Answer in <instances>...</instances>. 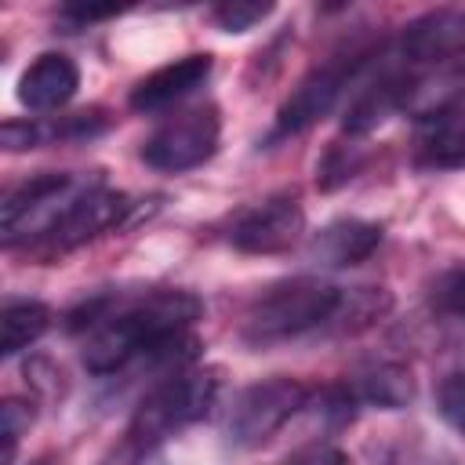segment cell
Returning <instances> with one entry per match:
<instances>
[{
	"label": "cell",
	"instance_id": "cell-2",
	"mask_svg": "<svg viewBox=\"0 0 465 465\" xmlns=\"http://www.w3.org/2000/svg\"><path fill=\"white\" fill-rule=\"evenodd\" d=\"M341 309V291L316 276H294L258 294L243 316V341L272 345L323 327Z\"/></svg>",
	"mask_w": 465,
	"mask_h": 465
},
{
	"label": "cell",
	"instance_id": "cell-8",
	"mask_svg": "<svg viewBox=\"0 0 465 465\" xmlns=\"http://www.w3.org/2000/svg\"><path fill=\"white\" fill-rule=\"evenodd\" d=\"M305 232V211L298 196L280 193L262 203H254L229 232L232 247L243 254H280L291 251Z\"/></svg>",
	"mask_w": 465,
	"mask_h": 465
},
{
	"label": "cell",
	"instance_id": "cell-13",
	"mask_svg": "<svg viewBox=\"0 0 465 465\" xmlns=\"http://www.w3.org/2000/svg\"><path fill=\"white\" fill-rule=\"evenodd\" d=\"M414 163L425 171H461L465 167V105L432 113L418 124Z\"/></svg>",
	"mask_w": 465,
	"mask_h": 465
},
{
	"label": "cell",
	"instance_id": "cell-10",
	"mask_svg": "<svg viewBox=\"0 0 465 465\" xmlns=\"http://www.w3.org/2000/svg\"><path fill=\"white\" fill-rule=\"evenodd\" d=\"M400 51L411 65H443L465 54V11L436 7L403 25Z\"/></svg>",
	"mask_w": 465,
	"mask_h": 465
},
{
	"label": "cell",
	"instance_id": "cell-4",
	"mask_svg": "<svg viewBox=\"0 0 465 465\" xmlns=\"http://www.w3.org/2000/svg\"><path fill=\"white\" fill-rule=\"evenodd\" d=\"M305 400H309V389L298 378L276 374V378L247 385L236 396L229 421H225L229 443L232 447H262L305 407Z\"/></svg>",
	"mask_w": 465,
	"mask_h": 465
},
{
	"label": "cell",
	"instance_id": "cell-3",
	"mask_svg": "<svg viewBox=\"0 0 465 465\" xmlns=\"http://www.w3.org/2000/svg\"><path fill=\"white\" fill-rule=\"evenodd\" d=\"M218 396V374L214 371H178L163 385H156L134 411L127 432H124V454L127 461L149 454L156 443H163L171 432L200 421Z\"/></svg>",
	"mask_w": 465,
	"mask_h": 465
},
{
	"label": "cell",
	"instance_id": "cell-21",
	"mask_svg": "<svg viewBox=\"0 0 465 465\" xmlns=\"http://www.w3.org/2000/svg\"><path fill=\"white\" fill-rule=\"evenodd\" d=\"M436 305L450 316H461L465 320V265H454L450 272H443L436 280V291H432Z\"/></svg>",
	"mask_w": 465,
	"mask_h": 465
},
{
	"label": "cell",
	"instance_id": "cell-15",
	"mask_svg": "<svg viewBox=\"0 0 465 465\" xmlns=\"http://www.w3.org/2000/svg\"><path fill=\"white\" fill-rule=\"evenodd\" d=\"M414 80H418V76H411V73H385V76H378L374 84L360 87V94H356L352 105L345 109L341 127H345L349 134H367V131H374L381 120H389L396 109L407 105V98H411V91H414Z\"/></svg>",
	"mask_w": 465,
	"mask_h": 465
},
{
	"label": "cell",
	"instance_id": "cell-6",
	"mask_svg": "<svg viewBox=\"0 0 465 465\" xmlns=\"http://www.w3.org/2000/svg\"><path fill=\"white\" fill-rule=\"evenodd\" d=\"M363 62H367L363 51H349V54H334L331 62L316 65V69L287 94V102L280 105V113H276V138H283V134H302V131H309L316 120H323V116L334 109V102L345 94V87L352 84V76L363 69Z\"/></svg>",
	"mask_w": 465,
	"mask_h": 465
},
{
	"label": "cell",
	"instance_id": "cell-16",
	"mask_svg": "<svg viewBox=\"0 0 465 465\" xmlns=\"http://www.w3.org/2000/svg\"><path fill=\"white\" fill-rule=\"evenodd\" d=\"M454 105H465V58L450 62L443 73L436 76H425V80H414V91L407 98V113L425 120L432 113H443V109H454Z\"/></svg>",
	"mask_w": 465,
	"mask_h": 465
},
{
	"label": "cell",
	"instance_id": "cell-9",
	"mask_svg": "<svg viewBox=\"0 0 465 465\" xmlns=\"http://www.w3.org/2000/svg\"><path fill=\"white\" fill-rule=\"evenodd\" d=\"M127 211V196L124 193H113V189H87L80 200H73L62 218L44 232V251L47 254H65V251H76L84 247L87 240L109 232L120 214Z\"/></svg>",
	"mask_w": 465,
	"mask_h": 465
},
{
	"label": "cell",
	"instance_id": "cell-5",
	"mask_svg": "<svg viewBox=\"0 0 465 465\" xmlns=\"http://www.w3.org/2000/svg\"><path fill=\"white\" fill-rule=\"evenodd\" d=\"M218 134H222L218 109L214 105H196V109L167 120L163 127H156L142 145V160L156 171L182 174V171H193V167H200L203 160L214 156Z\"/></svg>",
	"mask_w": 465,
	"mask_h": 465
},
{
	"label": "cell",
	"instance_id": "cell-12",
	"mask_svg": "<svg viewBox=\"0 0 465 465\" xmlns=\"http://www.w3.org/2000/svg\"><path fill=\"white\" fill-rule=\"evenodd\" d=\"M80 87V69L69 54L47 51L40 54L18 80V102L33 113H51L62 109Z\"/></svg>",
	"mask_w": 465,
	"mask_h": 465
},
{
	"label": "cell",
	"instance_id": "cell-20",
	"mask_svg": "<svg viewBox=\"0 0 465 465\" xmlns=\"http://www.w3.org/2000/svg\"><path fill=\"white\" fill-rule=\"evenodd\" d=\"M440 414H443V421L458 432V436H465V371H454V374H447L443 381H440Z\"/></svg>",
	"mask_w": 465,
	"mask_h": 465
},
{
	"label": "cell",
	"instance_id": "cell-11",
	"mask_svg": "<svg viewBox=\"0 0 465 465\" xmlns=\"http://www.w3.org/2000/svg\"><path fill=\"white\" fill-rule=\"evenodd\" d=\"M207 76H211V54L174 58L131 87V109L134 113H160V109L182 102L185 94H193Z\"/></svg>",
	"mask_w": 465,
	"mask_h": 465
},
{
	"label": "cell",
	"instance_id": "cell-1",
	"mask_svg": "<svg viewBox=\"0 0 465 465\" xmlns=\"http://www.w3.org/2000/svg\"><path fill=\"white\" fill-rule=\"evenodd\" d=\"M203 312V302L189 291H156L120 312H109L84 345V367L91 374H116L149 349L185 334Z\"/></svg>",
	"mask_w": 465,
	"mask_h": 465
},
{
	"label": "cell",
	"instance_id": "cell-23",
	"mask_svg": "<svg viewBox=\"0 0 465 465\" xmlns=\"http://www.w3.org/2000/svg\"><path fill=\"white\" fill-rule=\"evenodd\" d=\"M4 465H11L15 461V447H18V436H22V429L29 425V414L22 411V403H15V400H7L4 403Z\"/></svg>",
	"mask_w": 465,
	"mask_h": 465
},
{
	"label": "cell",
	"instance_id": "cell-7",
	"mask_svg": "<svg viewBox=\"0 0 465 465\" xmlns=\"http://www.w3.org/2000/svg\"><path fill=\"white\" fill-rule=\"evenodd\" d=\"M87 189H76V178L73 174H62V171H47V174H36L29 178L25 185H18L4 207H0V225H4V240L7 243H18L29 229H36L40 236L62 218V211H54L58 200H76L84 196Z\"/></svg>",
	"mask_w": 465,
	"mask_h": 465
},
{
	"label": "cell",
	"instance_id": "cell-24",
	"mask_svg": "<svg viewBox=\"0 0 465 465\" xmlns=\"http://www.w3.org/2000/svg\"><path fill=\"white\" fill-rule=\"evenodd\" d=\"M124 7L120 4H65L62 7V15L65 18H73V22H98V18H113V15H120Z\"/></svg>",
	"mask_w": 465,
	"mask_h": 465
},
{
	"label": "cell",
	"instance_id": "cell-19",
	"mask_svg": "<svg viewBox=\"0 0 465 465\" xmlns=\"http://www.w3.org/2000/svg\"><path fill=\"white\" fill-rule=\"evenodd\" d=\"M269 11H272V4L225 0V4H218V7H214V22H218L225 33H243V29H251L254 22H262Z\"/></svg>",
	"mask_w": 465,
	"mask_h": 465
},
{
	"label": "cell",
	"instance_id": "cell-22",
	"mask_svg": "<svg viewBox=\"0 0 465 465\" xmlns=\"http://www.w3.org/2000/svg\"><path fill=\"white\" fill-rule=\"evenodd\" d=\"M44 142V127L33 120H4L0 124V145L18 153V149H33Z\"/></svg>",
	"mask_w": 465,
	"mask_h": 465
},
{
	"label": "cell",
	"instance_id": "cell-18",
	"mask_svg": "<svg viewBox=\"0 0 465 465\" xmlns=\"http://www.w3.org/2000/svg\"><path fill=\"white\" fill-rule=\"evenodd\" d=\"M360 396H363L367 403H378V407H385V411H396V407L411 403L414 381H411V374H407L403 367H396V363H378V367H371V371L360 374Z\"/></svg>",
	"mask_w": 465,
	"mask_h": 465
},
{
	"label": "cell",
	"instance_id": "cell-17",
	"mask_svg": "<svg viewBox=\"0 0 465 465\" xmlns=\"http://www.w3.org/2000/svg\"><path fill=\"white\" fill-rule=\"evenodd\" d=\"M51 327V309L44 302H7L0 312V352L15 356L22 349H29L33 341L44 338V331Z\"/></svg>",
	"mask_w": 465,
	"mask_h": 465
},
{
	"label": "cell",
	"instance_id": "cell-14",
	"mask_svg": "<svg viewBox=\"0 0 465 465\" xmlns=\"http://www.w3.org/2000/svg\"><path fill=\"white\" fill-rule=\"evenodd\" d=\"M381 243V225L378 222H363V218H341V222H331L309 247V258L316 265H327V269H345V265H356L363 258H371Z\"/></svg>",
	"mask_w": 465,
	"mask_h": 465
},
{
	"label": "cell",
	"instance_id": "cell-25",
	"mask_svg": "<svg viewBox=\"0 0 465 465\" xmlns=\"http://www.w3.org/2000/svg\"><path fill=\"white\" fill-rule=\"evenodd\" d=\"M316 465H349V458H345L341 450H327V454H323Z\"/></svg>",
	"mask_w": 465,
	"mask_h": 465
}]
</instances>
